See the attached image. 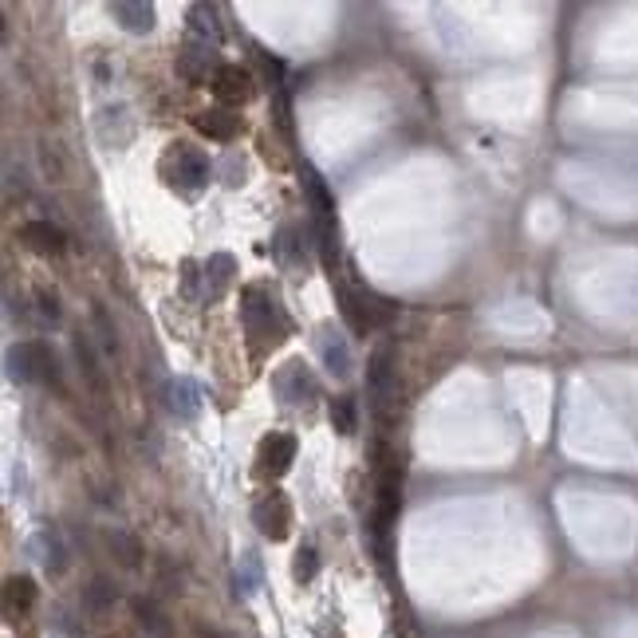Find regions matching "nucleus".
I'll return each mask as SVG.
<instances>
[{
	"label": "nucleus",
	"mask_w": 638,
	"mask_h": 638,
	"mask_svg": "<svg viewBox=\"0 0 638 638\" xmlns=\"http://www.w3.org/2000/svg\"><path fill=\"white\" fill-rule=\"evenodd\" d=\"M158 174H162V182L178 193V197L193 201V197H201V193L209 190L217 166L205 158V150H197L190 142H174V146L162 154Z\"/></svg>",
	"instance_id": "1"
},
{
	"label": "nucleus",
	"mask_w": 638,
	"mask_h": 638,
	"mask_svg": "<svg viewBox=\"0 0 638 638\" xmlns=\"http://www.w3.org/2000/svg\"><path fill=\"white\" fill-rule=\"evenodd\" d=\"M241 323H245V335L253 339L256 347H276L284 339V331H288L280 300L264 284H253V288L241 292Z\"/></svg>",
	"instance_id": "2"
},
{
	"label": "nucleus",
	"mask_w": 638,
	"mask_h": 638,
	"mask_svg": "<svg viewBox=\"0 0 638 638\" xmlns=\"http://www.w3.org/2000/svg\"><path fill=\"white\" fill-rule=\"evenodd\" d=\"M8 379L24 386H60V359L56 351L44 343V339H24V343H12L8 355Z\"/></svg>",
	"instance_id": "3"
},
{
	"label": "nucleus",
	"mask_w": 638,
	"mask_h": 638,
	"mask_svg": "<svg viewBox=\"0 0 638 638\" xmlns=\"http://www.w3.org/2000/svg\"><path fill=\"white\" fill-rule=\"evenodd\" d=\"M253 524L256 532L264 536V540H288V532H292V501H288V493H280V489H268L260 501L253 505Z\"/></svg>",
	"instance_id": "4"
},
{
	"label": "nucleus",
	"mask_w": 638,
	"mask_h": 638,
	"mask_svg": "<svg viewBox=\"0 0 638 638\" xmlns=\"http://www.w3.org/2000/svg\"><path fill=\"white\" fill-rule=\"evenodd\" d=\"M28 552H32V560H36V564H40L48 575H64L67 564H71L67 540L56 524H40V528H36V536L28 540Z\"/></svg>",
	"instance_id": "5"
},
{
	"label": "nucleus",
	"mask_w": 638,
	"mask_h": 638,
	"mask_svg": "<svg viewBox=\"0 0 638 638\" xmlns=\"http://www.w3.org/2000/svg\"><path fill=\"white\" fill-rule=\"evenodd\" d=\"M272 390L280 394L284 406H312V398H319L316 375L304 363H288L284 371L272 375Z\"/></svg>",
	"instance_id": "6"
},
{
	"label": "nucleus",
	"mask_w": 638,
	"mask_h": 638,
	"mask_svg": "<svg viewBox=\"0 0 638 638\" xmlns=\"http://www.w3.org/2000/svg\"><path fill=\"white\" fill-rule=\"evenodd\" d=\"M178 79H186L190 87L201 83H213V75L221 71L217 64V44H205V40H190L182 52H178Z\"/></svg>",
	"instance_id": "7"
},
{
	"label": "nucleus",
	"mask_w": 638,
	"mask_h": 638,
	"mask_svg": "<svg viewBox=\"0 0 638 638\" xmlns=\"http://www.w3.org/2000/svg\"><path fill=\"white\" fill-rule=\"evenodd\" d=\"M296 461V438L292 434H268L260 446H256V473L264 481H276L292 469Z\"/></svg>",
	"instance_id": "8"
},
{
	"label": "nucleus",
	"mask_w": 638,
	"mask_h": 638,
	"mask_svg": "<svg viewBox=\"0 0 638 638\" xmlns=\"http://www.w3.org/2000/svg\"><path fill=\"white\" fill-rule=\"evenodd\" d=\"M253 75L241 64H221V71L213 75V95H217V107H241L253 99Z\"/></svg>",
	"instance_id": "9"
},
{
	"label": "nucleus",
	"mask_w": 638,
	"mask_h": 638,
	"mask_svg": "<svg viewBox=\"0 0 638 638\" xmlns=\"http://www.w3.org/2000/svg\"><path fill=\"white\" fill-rule=\"evenodd\" d=\"M316 351H319V359H323V367H327V375H331V379H347V375H351L355 359H351V347H347L343 331H335V327H319Z\"/></svg>",
	"instance_id": "10"
},
{
	"label": "nucleus",
	"mask_w": 638,
	"mask_h": 638,
	"mask_svg": "<svg viewBox=\"0 0 638 638\" xmlns=\"http://www.w3.org/2000/svg\"><path fill=\"white\" fill-rule=\"evenodd\" d=\"M20 241H24V249H32V253H40V256H64L67 249L64 229L52 225V221H28V225L20 229Z\"/></svg>",
	"instance_id": "11"
},
{
	"label": "nucleus",
	"mask_w": 638,
	"mask_h": 638,
	"mask_svg": "<svg viewBox=\"0 0 638 638\" xmlns=\"http://www.w3.org/2000/svg\"><path fill=\"white\" fill-rule=\"evenodd\" d=\"M103 544H107L111 560H115L123 572H138V568H142V560H146V548H142V540H138L134 532H127V528H107Z\"/></svg>",
	"instance_id": "12"
},
{
	"label": "nucleus",
	"mask_w": 638,
	"mask_h": 638,
	"mask_svg": "<svg viewBox=\"0 0 638 638\" xmlns=\"http://www.w3.org/2000/svg\"><path fill=\"white\" fill-rule=\"evenodd\" d=\"M40 599V587L32 575H8L4 579V615L8 619H24Z\"/></svg>",
	"instance_id": "13"
},
{
	"label": "nucleus",
	"mask_w": 638,
	"mask_h": 638,
	"mask_svg": "<svg viewBox=\"0 0 638 638\" xmlns=\"http://www.w3.org/2000/svg\"><path fill=\"white\" fill-rule=\"evenodd\" d=\"M107 12L115 16V24L123 32H134V36H146L158 24L154 4H142V0H115V4H107Z\"/></svg>",
	"instance_id": "14"
},
{
	"label": "nucleus",
	"mask_w": 638,
	"mask_h": 638,
	"mask_svg": "<svg viewBox=\"0 0 638 638\" xmlns=\"http://www.w3.org/2000/svg\"><path fill=\"white\" fill-rule=\"evenodd\" d=\"M193 127L201 134H209L213 142H233L241 134V115H233L229 107H209V111L193 115Z\"/></svg>",
	"instance_id": "15"
},
{
	"label": "nucleus",
	"mask_w": 638,
	"mask_h": 638,
	"mask_svg": "<svg viewBox=\"0 0 638 638\" xmlns=\"http://www.w3.org/2000/svg\"><path fill=\"white\" fill-rule=\"evenodd\" d=\"M201 280H205V300H221L233 284V272H237V260L229 253H213L205 264H201Z\"/></svg>",
	"instance_id": "16"
},
{
	"label": "nucleus",
	"mask_w": 638,
	"mask_h": 638,
	"mask_svg": "<svg viewBox=\"0 0 638 638\" xmlns=\"http://www.w3.org/2000/svg\"><path fill=\"white\" fill-rule=\"evenodd\" d=\"M40 174L48 178V182H71L75 178V162H71V154H67L64 142H40Z\"/></svg>",
	"instance_id": "17"
},
{
	"label": "nucleus",
	"mask_w": 638,
	"mask_h": 638,
	"mask_svg": "<svg viewBox=\"0 0 638 638\" xmlns=\"http://www.w3.org/2000/svg\"><path fill=\"white\" fill-rule=\"evenodd\" d=\"M367 390H371V402L375 406H386L394 394H398V379H394V367H390V355L379 351L367 367Z\"/></svg>",
	"instance_id": "18"
},
{
	"label": "nucleus",
	"mask_w": 638,
	"mask_h": 638,
	"mask_svg": "<svg viewBox=\"0 0 638 638\" xmlns=\"http://www.w3.org/2000/svg\"><path fill=\"white\" fill-rule=\"evenodd\" d=\"M130 611H134V623L146 631V638H170L174 635V627H170V615L154 603V599H146V595H138L134 603H130Z\"/></svg>",
	"instance_id": "19"
},
{
	"label": "nucleus",
	"mask_w": 638,
	"mask_h": 638,
	"mask_svg": "<svg viewBox=\"0 0 638 638\" xmlns=\"http://www.w3.org/2000/svg\"><path fill=\"white\" fill-rule=\"evenodd\" d=\"M115 603H119V587H115V579H107V575H91V579H87V587H83V611L99 619V615H107Z\"/></svg>",
	"instance_id": "20"
},
{
	"label": "nucleus",
	"mask_w": 638,
	"mask_h": 638,
	"mask_svg": "<svg viewBox=\"0 0 638 638\" xmlns=\"http://www.w3.org/2000/svg\"><path fill=\"white\" fill-rule=\"evenodd\" d=\"M170 410L178 418H186V422H193L201 414V390H197L193 379H174L170 383Z\"/></svg>",
	"instance_id": "21"
},
{
	"label": "nucleus",
	"mask_w": 638,
	"mask_h": 638,
	"mask_svg": "<svg viewBox=\"0 0 638 638\" xmlns=\"http://www.w3.org/2000/svg\"><path fill=\"white\" fill-rule=\"evenodd\" d=\"M190 32H193V40H205V44H217V40H221V24H217V8H213V4H193Z\"/></svg>",
	"instance_id": "22"
},
{
	"label": "nucleus",
	"mask_w": 638,
	"mask_h": 638,
	"mask_svg": "<svg viewBox=\"0 0 638 638\" xmlns=\"http://www.w3.org/2000/svg\"><path fill=\"white\" fill-rule=\"evenodd\" d=\"M75 359H79V371H83V379L91 390H103L107 379H103V367H99V359H95V351H91V339L79 331L75 335Z\"/></svg>",
	"instance_id": "23"
},
{
	"label": "nucleus",
	"mask_w": 638,
	"mask_h": 638,
	"mask_svg": "<svg viewBox=\"0 0 638 638\" xmlns=\"http://www.w3.org/2000/svg\"><path fill=\"white\" fill-rule=\"evenodd\" d=\"M327 414H331V426H335L339 434H355V422H359V406H355V398H351V394L335 398Z\"/></svg>",
	"instance_id": "24"
},
{
	"label": "nucleus",
	"mask_w": 638,
	"mask_h": 638,
	"mask_svg": "<svg viewBox=\"0 0 638 638\" xmlns=\"http://www.w3.org/2000/svg\"><path fill=\"white\" fill-rule=\"evenodd\" d=\"M32 300H36V327H56V323H60L64 312H60V296H56V292L36 288Z\"/></svg>",
	"instance_id": "25"
},
{
	"label": "nucleus",
	"mask_w": 638,
	"mask_h": 638,
	"mask_svg": "<svg viewBox=\"0 0 638 638\" xmlns=\"http://www.w3.org/2000/svg\"><path fill=\"white\" fill-rule=\"evenodd\" d=\"M319 575V552L312 544H304L300 552H296V560H292V579L296 583H312Z\"/></svg>",
	"instance_id": "26"
},
{
	"label": "nucleus",
	"mask_w": 638,
	"mask_h": 638,
	"mask_svg": "<svg viewBox=\"0 0 638 638\" xmlns=\"http://www.w3.org/2000/svg\"><path fill=\"white\" fill-rule=\"evenodd\" d=\"M237 583H241V591H256V587H260V560H256V552H245V556H241Z\"/></svg>",
	"instance_id": "27"
},
{
	"label": "nucleus",
	"mask_w": 638,
	"mask_h": 638,
	"mask_svg": "<svg viewBox=\"0 0 638 638\" xmlns=\"http://www.w3.org/2000/svg\"><path fill=\"white\" fill-rule=\"evenodd\" d=\"M221 170L229 174V186H241V182H245V158H237V154H229V158L221 162Z\"/></svg>",
	"instance_id": "28"
},
{
	"label": "nucleus",
	"mask_w": 638,
	"mask_h": 638,
	"mask_svg": "<svg viewBox=\"0 0 638 638\" xmlns=\"http://www.w3.org/2000/svg\"><path fill=\"white\" fill-rule=\"evenodd\" d=\"M201 638H229V635H221V631H209V627H201Z\"/></svg>",
	"instance_id": "29"
}]
</instances>
